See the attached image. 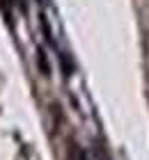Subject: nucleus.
Returning <instances> with one entry per match:
<instances>
[{"label":"nucleus","mask_w":149,"mask_h":160,"mask_svg":"<svg viewBox=\"0 0 149 160\" xmlns=\"http://www.w3.org/2000/svg\"><path fill=\"white\" fill-rule=\"evenodd\" d=\"M37 67H39V71H41V76H51V64H48V60H46V53H44V48H39L37 50Z\"/></svg>","instance_id":"nucleus-1"},{"label":"nucleus","mask_w":149,"mask_h":160,"mask_svg":"<svg viewBox=\"0 0 149 160\" xmlns=\"http://www.w3.org/2000/svg\"><path fill=\"white\" fill-rule=\"evenodd\" d=\"M60 60H62V69H64V73H67V76H71L73 67H71V60H69V55H67V53H62V55H60Z\"/></svg>","instance_id":"nucleus-2"},{"label":"nucleus","mask_w":149,"mask_h":160,"mask_svg":"<svg viewBox=\"0 0 149 160\" xmlns=\"http://www.w3.org/2000/svg\"><path fill=\"white\" fill-rule=\"evenodd\" d=\"M78 160H87V156L83 153V151H78Z\"/></svg>","instance_id":"nucleus-3"}]
</instances>
